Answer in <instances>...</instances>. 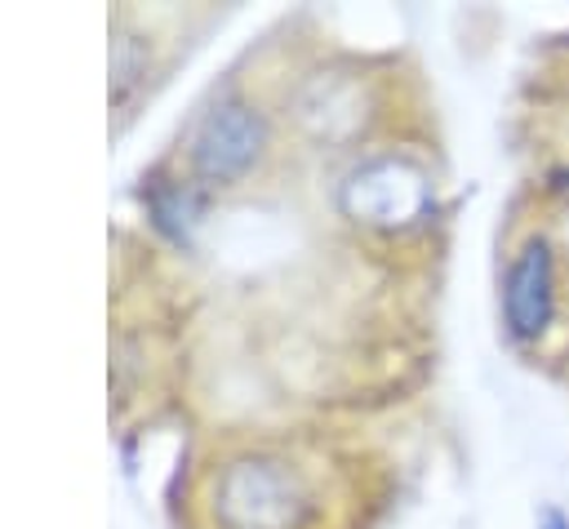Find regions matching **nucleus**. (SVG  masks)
<instances>
[{
  "label": "nucleus",
  "instance_id": "obj_1",
  "mask_svg": "<svg viewBox=\"0 0 569 529\" xmlns=\"http://www.w3.org/2000/svg\"><path fill=\"white\" fill-rule=\"evenodd\" d=\"M320 511L311 467L284 449H240L209 480L213 529H316Z\"/></svg>",
  "mask_w": 569,
  "mask_h": 529
},
{
  "label": "nucleus",
  "instance_id": "obj_2",
  "mask_svg": "<svg viewBox=\"0 0 569 529\" xmlns=\"http://www.w3.org/2000/svg\"><path fill=\"white\" fill-rule=\"evenodd\" d=\"M342 209L356 222L382 231H409L431 213V178L400 156L365 160L342 187Z\"/></svg>",
  "mask_w": 569,
  "mask_h": 529
},
{
  "label": "nucleus",
  "instance_id": "obj_3",
  "mask_svg": "<svg viewBox=\"0 0 569 529\" xmlns=\"http://www.w3.org/2000/svg\"><path fill=\"white\" fill-rule=\"evenodd\" d=\"M556 316V253L547 236H529L502 276V325L516 342H538Z\"/></svg>",
  "mask_w": 569,
  "mask_h": 529
},
{
  "label": "nucleus",
  "instance_id": "obj_4",
  "mask_svg": "<svg viewBox=\"0 0 569 529\" xmlns=\"http://www.w3.org/2000/svg\"><path fill=\"white\" fill-rule=\"evenodd\" d=\"M262 151V120L253 107L244 102H218L200 129H196V142H191V160H196V173L209 178V182H231L240 178Z\"/></svg>",
  "mask_w": 569,
  "mask_h": 529
}]
</instances>
